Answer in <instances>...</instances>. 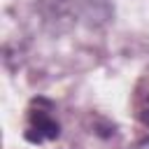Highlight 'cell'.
I'll use <instances>...</instances> for the list:
<instances>
[{
	"label": "cell",
	"instance_id": "cell-2",
	"mask_svg": "<svg viewBox=\"0 0 149 149\" xmlns=\"http://www.w3.org/2000/svg\"><path fill=\"white\" fill-rule=\"evenodd\" d=\"M130 149H149V137H147V140H142V142H137V144H133Z\"/></svg>",
	"mask_w": 149,
	"mask_h": 149
},
{
	"label": "cell",
	"instance_id": "cell-1",
	"mask_svg": "<svg viewBox=\"0 0 149 149\" xmlns=\"http://www.w3.org/2000/svg\"><path fill=\"white\" fill-rule=\"evenodd\" d=\"M28 119H30V123H28L23 137H26L30 144H40V142H44V140H56V137L61 135V123H58L47 109H40V107H37V109H30Z\"/></svg>",
	"mask_w": 149,
	"mask_h": 149
},
{
	"label": "cell",
	"instance_id": "cell-3",
	"mask_svg": "<svg viewBox=\"0 0 149 149\" xmlns=\"http://www.w3.org/2000/svg\"><path fill=\"white\" fill-rule=\"evenodd\" d=\"M147 112H149V109H147ZM144 121H147V123H149V114H147V116H144Z\"/></svg>",
	"mask_w": 149,
	"mask_h": 149
}]
</instances>
